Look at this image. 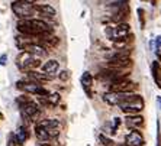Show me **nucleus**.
<instances>
[{"label":"nucleus","mask_w":161,"mask_h":146,"mask_svg":"<svg viewBox=\"0 0 161 146\" xmlns=\"http://www.w3.org/2000/svg\"><path fill=\"white\" fill-rule=\"evenodd\" d=\"M16 65L22 71H34L35 68L41 65V61H39L38 56H34L31 54L25 52V51H22L16 58Z\"/></svg>","instance_id":"1"},{"label":"nucleus","mask_w":161,"mask_h":146,"mask_svg":"<svg viewBox=\"0 0 161 146\" xmlns=\"http://www.w3.org/2000/svg\"><path fill=\"white\" fill-rule=\"evenodd\" d=\"M119 109L124 113H126V114H138V113L142 112V109H144V100L141 96L134 94L129 100L120 103Z\"/></svg>","instance_id":"2"},{"label":"nucleus","mask_w":161,"mask_h":146,"mask_svg":"<svg viewBox=\"0 0 161 146\" xmlns=\"http://www.w3.org/2000/svg\"><path fill=\"white\" fill-rule=\"evenodd\" d=\"M129 30H131V26L128 23H118L116 26L113 28H106V35L109 36L110 41L116 42L126 39V36L129 35Z\"/></svg>","instance_id":"3"},{"label":"nucleus","mask_w":161,"mask_h":146,"mask_svg":"<svg viewBox=\"0 0 161 146\" xmlns=\"http://www.w3.org/2000/svg\"><path fill=\"white\" fill-rule=\"evenodd\" d=\"M12 12H13L19 19H32L31 16H34V13L36 10L34 9V4L15 0V2L12 3Z\"/></svg>","instance_id":"4"},{"label":"nucleus","mask_w":161,"mask_h":146,"mask_svg":"<svg viewBox=\"0 0 161 146\" xmlns=\"http://www.w3.org/2000/svg\"><path fill=\"white\" fill-rule=\"evenodd\" d=\"M16 87H18V90H22L23 93L35 94V96H48L49 94V91H47L42 86L34 81H18Z\"/></svg>","instance_id":"5"},{"label":"nucleus","mask_w":161,"mask_h":146,"mask_svg":"<svg viewBox=\"0 0 161 146\" xmlns=\"http://www.w3.org/2000/svg\"><path fill=\"white\" fill-rule=\"evenodd\" d=\"M134 93H116V91H108L103 94V101L109 106H119L120 103L129 100Z\"/></svg>","instance_id":"6"},{"label":"nucleus","mask_w":161,"mask_h":146,"mask_svg":"<svg viewBox=\"0 0 161 146\" xmlns=\"http://www.w3.org/2000/svg\"><path fill=\"white\" fill-rule=\"evenodd\" d=\"M134 88H135V84L131 82L128 78H124L120 81L110 84V91H116V93H132Z\"/></svg>","instance_id":"7"},{"label":"nucleus","mask_w":161,"mask_h":146,"mask_svg":"<svg viewBox=\"0 0 161 146\" xmlns=\"http://www.w3.org/2000/svg\"><path fill=\"white\" fill-rule=\"evenodd\" d=\"M22 51H25V52L31 54V55L34 56H38V58H42V56L47 55V49L44 48L42 45H39V44H25L22 48Z\"/></svg>","instance_id":"8"},{"label":"nucleus","mask_w":161,"mask_h":146,"mask_svg":"<svg viewBox=\"0 0 161 146\" xmlns=\"http://www.w3.org/2000/svg\"><path fill=\"white\" fill-rule=\"evenodd\" d=\"M125 143L128 146H142L144 145V138L136 129H132V132H129L125 136Z\"/></svg>","instance_id":"9"},{"label":"nucleus","mask_w":161,"mask_h":146,"mask_svg":"<svg viewBox=\"0 0 161 146\" xmlns=\"http://www.w3.org/2000/svg\"><path fill=\"white\" fill-rule=\"evenodd\" d=\"M34 9L41 13V19H53L57 15L55 9L53 6H49V4H34Z\"/></svg>","instance_id":"10"},{"label":"nucleus","mask_w":161,"mask_h":146,"mask_svg":"<svg viewBox=\"0 0 161 146\" xmlns=\"http://www.w3.org/2000/svg\"><path fill=\"white\" fill-rule=\"evenodd\" d=\"M125 124L131 129H138L144 124V117L139 116V114H128L126 120H125Z\"/></svg>","instance_id":"11"},{"label":"nucleus","mask_w":161,"mask_h":146,"mask_svg":"<svg viewBox=\"0 0 161 146\" xmlns=\"http://www.w3.org/2000/svg\"><path fill=\"white\" fill-rule=\"evenodd\" d=\"M58 70H60V62L57 60H49L42 65V71H44L45 74L51 75V77H54V74H57Z\"/></svg>","instance_id":"12"},{"label":"nucleus","mask_w":161,"mask_h":146,"mask_svg":"<svg viewBox=\"0 0 161 146\" xmlns=\"http://www.w3.org/2000/svg\"><path fill=\"white\" fill-rule=\"evenodd\" d=\"M128 15H129V8L125 6V8H122L120 10L115 12V13L110 16V22H113V23H125V19L128 18Z\"/></svg>","instance_id":"13"},{"label":"nucleus","mask_w":161,"mask_h":146,"mask_svg":"<svg viewBox=\"0 0 161 146\" xmlns=\"http://www.w3.org/2000/svg\"><path fill=\"white\" fill-rule=\"evenodd\" d=\"M109 68H116V70H124L126 67H131V60L129 58H119V60H109Z\"/></svg>","instance_id":"14"},{"label":"nucleus","mask_w":161,"mask_h":146,"mask_svg":"<svg viewBox=\"0 0 161 146\" xmlns=\"http://www.w3.org/2000/svg\"><path fill=\"white\" fill-rule=\"evenodd\" d=\"M28 77H29L31 81L38 82V84H41L42 81H51V80H53L51 75L42 74V72H36V71H28Z\"/></svg>","instance_id":"15"},{"label":"nucleus","mask_w":161,"mask_h":146,"mask_svg":"<svg viewBox=\"0 0 161 146\" xmlns=\"http://www.w3.org/2000/svg\"><path fill=\"white\" fill-rule=\"evenodd\" d=\"M35 136H36V139L39 140V142H48L49 139H51L49 132L47 130L44 126H41L39 123L35 126Z\"/></svg>","instance_id":"16"},{"label":"nucleus","mask_w":161,"mask_h":146,"mask_svg":"<svg viewBox=\"0 0 161 146\" xmlns=\"http://www.w3.org/2000/svg\"><path fill=\"white\" fill-rule=\"evenodd\" d=\"M28 138H29V132H28V129L25 128V126H19L18 130H16V133H15L16 142H18L19 145H23V143L28 140Z\"/></svg>","instance_id":"17"},{"label":"nucleus","mask_w":161,"mask_h":146,"mask_svg":"<svg viewBox=\"0 0 161 146\" xmlns=\"http://www.w3.org/2000/svg\"><path fill=\"white\" fill-rule=\"evenodd\" d=\"M93 84V77H92V74L90 72H84V74L81 75V86L83 88L86 90V93L89 94V96H92V93H90V86Z\"/></svg>","instance_id":"18"},{"label":"nucleus","mask_w":161,"mask_h":146,"mask_svg":"<svg viewBox=\"0 0 161 146\" xmlns=\"http://www.w3.org/2000/svg\"><path fill=\"white\" fill-rule=\"evenodd\" d=\"M41 126H44L47 130H58L60 128V122L58 120H53V119H47L44 122H41Z\"/></svg>","instance_id":"19"},{"label":"nucleus","mask_w":161,"mask_h":146,"mask_svg":"<svg viewBox=\"0 0 161 146\" xmlns=\"http://www.w3.org/2000/svg\"><path fill=\"white\" fill-rule=\"evenodd\" d=\"M45 100H47V106H57L58 103H60L61 97H60V94L58 93H49L48 96H44Z\"/></svg>","instance_id":"20"},{"label":"nucleus","mask_w":161,"mask_h":146,"mask_svg":"<svg viewBox=\"0 0 161 146\" xmlns=\"http://www.w3.org/2000/svg\"><path fill=\"white\" fill-rule=\"evenodd\" d=\"M153 75H154L155 82H157L158 87L161 88V68H160V65H158V62H155V61L153 62Z\"/></svg>","instance_id":"21"},{"label":"nucleus","mask_w":161,"mask_h":146,"mask_svg":"<svg viewBox=\"0 0 161 146\" xmlns=\"http://www.w3.org/2000/svg\"><path fill=\"white\" fill-rule=\"evenodd\" d=\"M99 140H100V143L103 146H113L115 145V142H113L110 138H108V136H105V135H100L99 136Z\"/></svg>","instance_id":"22"},{"label":"nucleus","mask_w":161,"mask_h":146,"mask_svg":"<svg viewBox=\"0 0 161 146\" xmlns=\"http://www.w3.org/2000/svg\"><path fill=\"white\" fill-rule=\"evenodd\" d=\"M68 78H70V72L68 71H61L60 72V80L61 81H67Z\"/></svg>","instance_id":"23"},{"label":"nucleus","mask_w":161,"mask_h":146,"mask_svg":"<svg viewBox=\"0 0 161 146\" xmlns=\"http://www.w3.org/2000/svg\"><path fill=\"white\" fill-rule=\"evenodd\" d=\"M138 15H139V22H141V26H145V20H144V10L142 9H138Z\"/></svg>","instance_id":"24"},{"label":"nucleus","mask_w":161,"mask_h":146,"mask_svg":"<svg viewBox=\"0 0 161 146\" xmlns=\"http://www.w3.org/2000/svg\"><path fill=\"white\" fill-rule=\"evenodd\" d=\"M8 64V55H6V54H3V55L0 56V65H6Z\"/></svg>","instance_id":"25"},{"label":"nucleus","mask_w":161,"mask_h":146,"mask_svg":"<svg viewBox=\"0 0 161 146\" xmlns=\"http://www.w3.org/2000/svg\"><path fill=\"white\" fill-rule=\"evenodd\" d=\"M16 139H15V135H12L10 138H9V142H8V146H16Z\"/></svg>","instance_id":"26"},{"label":"nucleus","mask_w":161,"mask_h":146,"mask_svg":"<svg viewBox=\"0 0 161 146\" xmlns=\"http://www.w3.org/2000/svg\"><path fill=\"white\" fill-rule=\"evenodd\" d=\"M155 45H157V48H160V46H161V35L157 38V39H155Z\"/></svg>","instance_id":"27"},{"label":"nucleus","mask_w":161,"mask_h":146,"mask_svg":"<svg viewBox=\"0 0 161 146\" xmlns=\"http://www.w3.org/2000/svg\"><path fill=\"white\" fill-rule=\"evenodd\" d=\"M19 2H25V3H29V4H35L38 0H19Z\"/></svg>","instance_id":"28"}]
</instances>
